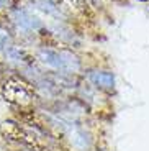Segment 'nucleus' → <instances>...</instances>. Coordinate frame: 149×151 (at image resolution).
Wrapping results in <instances>:
<instances>
[{"label": "nucleus", "mask_w": 149, "mask_h": 151, "mask_svg": "<svg viewBox=\"0 0 149 151\" xmlns=\"http://www.w3.org/2000/svg\"><path fill=\"white\" fill-rule=\"evenodd\" d=\"M0 27L2 28L10 27V17H8L7 10H4V8H0Z\"/></svg>", "instance_id": "nucleus-4"}, {"label": "nucleus", "mask_w": 149, "mask_h": 151, "mask_svg": "<svg viewBox=\"0 0 149 151\" xmlns=\"http://www.w3.org/2000/svg\"><path fill=\"white\" fill-rule=\"evenodd\" d=\"M52 2L62 10L72 12V13H80V12L85 10V2L84 0H52Z\"/></svg>", "instance_id": "nucleus-3"}, {"label": "nucleus", "mask_w": 149, "mask_h": 151, "mask_svg": "<svg viewBox=\"0 0 149 151\" xmlns=\"http://www.w3.org/2000/svg\"><path fill=\"white\" fill-rule=\"evenodd\" d=\"M34 95L36 92L33 86L20 76L8 77L2 86V97L15 107H28L33 102Z\"/></svg>", "instance_id": "nucleus-1"}, {"label": "nucleus", "mask_w": 149, "mask_h": 151, "mask_svg": "<svg viewBox=\"0 0 149 151\" xmlns=\"http://www.w3.org/2000/svg\"><path fill=\"white\" fill-rule=\"evenodd\" d=\"M0 135L10 141H16V143L26 145V146L33 148V150H41L43 148L41 141L34 135L33 130L26 128V127L16 123V122H11V120L2 122L0 123Z\"/></svg>", "instance_id": "nucleus-2"}, {"label": "nucleus", "mask_w": 149, "mask_h": 151, "mask_svg": "<svg viewBox=\"0 0 149 151\" xmlns=\"http://www.w3.org/2000/svg\"><path fill=\"white\" fill-rule=\"evenodd\" d=\"M143 2H146V0H143Z\"/></svg>", "instance_id": "nucleus-6"}, {"label": "nucleus", "mask_w": 149, "mask_h": 151, "mask_svg": "<svg viewBox=\"0 0 149 151\" xmlns=\"http://www.w3.org/2000/svg\"><path fill=\"white\" fill-rule=\"evenodd\" d=\"M10 2H11V4H13V5H18L20 2H21V0H10Z\"/></svg>", "instance_id": "nucleus-5"}]
</instances>
